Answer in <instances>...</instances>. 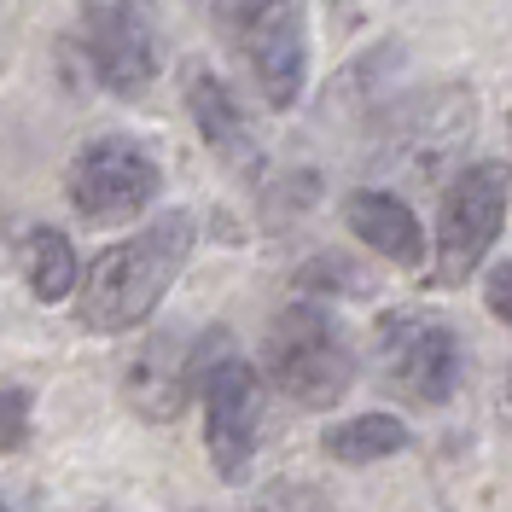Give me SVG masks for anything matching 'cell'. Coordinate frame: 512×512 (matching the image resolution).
<instances>
[{
	"instance_id": "1",
	"label": "cell",
	"mask_w": 512,
	"mask_h": 512,
	"mask_svg": "<svg viewBox=\"0 0 512 512\" xmlns=\"http://www.w3.org/2000/svg\"><path fill=\"white\" fill-rule=\"evenodd\" d=\"M192 239H198L192 216L175 210V216H158L152 227H140L123 245H105L82 268L76 320L88 332H128V326H140L169 297V286L181 280V268H187V256H192Z\"/></svg>"
},
{
	"instance_id": "2",
	"label": "cell",
	"mask_w": 512,
	"mask_h": 512,
	"mask_svg": "<svg viewBox=\"0 0 512 512\" xmlns=\"http://www.w3.org/2000/svg\"><path fill=\"white\" fill-rule=\"evenodd\" d=\"M262 373L297 408H332L355 384V355L326 309L291 303L274 315L268 338H262Z\"/></svg>"
},
{
	"instance_id": "3",
	"label": "cell",
	"mask_w": 512,
	"mask_h": 512,
	"mask_svg": "<svg viewBox=\"0 0 512 512\" xmlns=\"http://www.w3.org/2000/svg\"><path fill=\"white\" fill-rule=\"evenodd\" d=\"M198 402H204V448L222 483H239L256 460V431H262V384L256 367L227 344L222 332L198 338Z\"/></svg>"
},
{
	"instance_id": "4",
	"label": "cell",
	"mask_w": 512,
	"mask_h": 512,
	"mask_svg": "<svg viewBox=\"0 0 512 512\" xmlns=\"http://www.w3.org/2000/svg\"><path fill=\"white\" fill-rule=\"evenodd\" d=\"M227 35L251 64L256 88L274 111H291L309 82V35L303 0H227Z\"/></svg>"
},
{
	"instance_id": "5",
	"label": "cell",
	"mask_w": 512,
	"mask_h": 512,
	"mask_svg": "<svg viewBox=\"0 0 512 512\" xmlns=\"http://www.w3.org/2000/svg\"><path fill=\"white\" fill-rule=\"evenodd\" d=\"M512 204V169L507 163H472L454 175V187L443 192V216H437V286H466L489 245L507 227Z\"/></svg>"
},
{
	"instance_id": "6",
	"label": "cell",
	"mask_w": 512,
	"mask_h": 512,
	"mask_svg": "<svg viewBox=\"0 0 512 512\" xmlns=\"http://www.w3.org/2000/svg\"><path fill=\"white\" fill-rule=\"evenodd\" d=\"M373 355H379V373L390 379V390L408 396V402H425V408L448 402L460 390V379H466L460 338L448 332L443 320L408 315V309L379 315V326H373Z\"/></svg>"
},
{
	"instance_id": "7",
	"label": "cell",
	"mask_w": 512,
	"mask_h": 512,
	"mask_svg": "<svg viewBox=\"0 0 512 512\" xmlns=\"http://www.w3.org/2000/svg\"><path fill=\"white\" fill-rule=\"evenodd\" d=\"M82 59L111 94L140 99L158 76V24L146 12V0H82V35H76Z\"/></svg>"
},
{
	"instance_id": "8",
	"label": "cell",
	"mask_w": 512,
	"mask_h": 512,
	"mask_svg": "<svg viewBox=\"0 0 512 512\" xmlns=\"http://www.w3.org/2000/svg\"><path fill=\"white\" fill-rule=\"evenodd\" d=\"M158 187H163L158 163L146 158L134 140H117V134L82 146L70 158V169H64V198L88 222H128V216H140L158 198Z\"/></svg>"
},
{
	"instance_id": "9",
	"label": "cell",
	"mask_w": 512,
	"mask_h": 512,
	"mask_svg": "<svg viewBox=\"0 0 512 512\" xmlns=\"http://www.w3.org/2000/svg\"><path fill=\"white\" fill-rule=\"evenodd\" d=\"M192 390H198V355H192V344H181L175 332L146 338V344L134 350V361H128V373H123V396L134 402L140 419H175L187 408Z\"/></svg>"
},
{
	"instance_id": "10",
	"label": "cell",
	"mask_w": 512,
	"mask_h": 512,
	"mask_svg": "<svg viewBox=\"0 0 512 512\" xmlns=\"http://www.w3.org/2000/svg\"><path fill=\"white\" fill-rule=\"evenodd\" d=\"M187 111H192L198 140H204L227 169H239V175H256V169H262V146H256V134H251V123H245V111H239V99L227 94V82L216 76V70H204V64L187 70Z\"/></svg>"
},
{
	"instance_id": "11",
	"label": "cell",
	"mask_w": 512,
	"mask_h": 512,
	"mask_svg": "<svg viewBox=\"0 0 512 512\" xmlns=\"http://www.w3.org/2000/svg\"><path fill=\"white\" fill-rule=\"evenodd\" d=\"M344 222H350L355 239H361L367 251H379L384 262L419 268V256H425V239H419L414 210H408L396 192H379V187L350 192V198H344Z\"/></svg>"
},
{
	"instance_id": "12",
	"label": "cell",
	"mask_w": 512,
	"mask_h": 512,
	"mask_svg": "<svg viewBox=\"0 0 512 512\" xmlns=\"http://www.w3.org/2000/svg\"><path fill=\"white\" fill-rule=\"evenodd\" d=\"M18 268H24V286H30L41 303H64V297L76 291V280H82V262H76V251H70V239H64L59 227L24 233Z\"/></svg>"
},
{
	"instance_id": "13",
	"label": "cell",
	"mask_w": 512,
	"mask_h": 512,
	"mask_svg": "<svg viewBox=\"0 0 512 512\" xmlns=\"http://www.w3.org/2000/svg\"><path fill=\"white\" fill-rule=\"evenodd\" d=\"M320 448L332 460H344V466H373V460H390V454L408 448V425L396 414H355V419L326 425Z\"/></svg>"
},
{
	"instance_id": "14",
	"label": "cell",
	"mask_w": 512,
	"mask_h": 512,
	"mask_svg": "<svg viewBox=\"0 0 512 512\" xmlns=\"http://www.w3.org/2000/svg\"><path fill=\"white\" fill-rule=\"evenodd\" d=\"M30 390H0V454H18V448L30 443Z\"/></svg>"
},
{
	"instance_id": "15",
	"label": "cell",
	"mask_w": 512,
	"mask_h": 512,
	"mask_svg": "<svg viewBox=\"0 0 512 512\" xmlns=\"http://www.w3.org/2000/svg\"><path fill=\"white\" fill-rule=\"evenodd\" d=\"M483 303H489V315L501 320V326H512V262H495V268H489Z\"/></svg>"
},
{
	"instance_id": "16",
	"label": "cell",
	"mask_w": 512,
	"mask_h": 512,
	"mask_svg": "<svg viewBox=\"0 0 512 512\" xmlns=\"http://www.w3.org/2000/svg\"><path fill=\"white\" fill-rule=\"evenodd\" d=\"M507 396H512V379H507Z\"/></svg>"
},
{
	"instance_id": "17",
	"label": "cell",
	"mask_w": 512,
	"mask_h": 512,
	"mask_svg": "<svg viewBox=\"0 0 512 512\" xmlns=\"http://www.w3.org/2000/svg\"><path fill=\"white\" fill-rule=\"evenodd\" d=\"M0 512H6V501H0Z\"/></svg>"
}]
</instances>
